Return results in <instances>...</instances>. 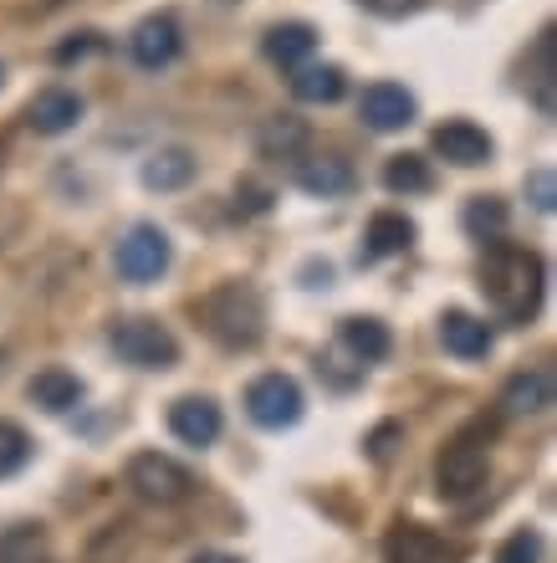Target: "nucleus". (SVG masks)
Wrapping results in <instances>:
<instances>
[{
    "instance_id": "1",
    "label": "nucleus",
    "mask_w": 557,
    "mask_h": 563,
    "mask_svg": "<svg viewBox=\"0 0 557 563\" xmlns=\"http://www.w3.org/2000/svg\"><path fill=\"white\" fill-rule=\"evenodd\" d=\"M481 292L491 297L501 323H532L547 292V267L543 256L527 246H506V241H486V267H481Z\"/></svg>"
},
{
    "instance_id": "2",
    "label": "nucleus",
    "mask_w": 557,
    "mask_h": 563,
    "mask_svg": "<svg viewBox=\"0 0 557 563\" xmlns=\"http://www.w3.org/2000/svg\"><path fill=\"white\" fill-rule=\"evenodd\" d=\"M200 323L221 349H256L266 333V297L250 282H221L200 302Z\"/></svg>"
},
{
    "instance_id": "3",
    "label": "nucleus",
    "mask_w": 557,
    "mask_h": 563,
    "mask_svg": "<svg viewBox=\"0 0 557 563\" xmlns=\"http://www.w3.org/2000/svg\"><path fill=\"white\" fill-rule=\"evenodd\" d=\"M491 430L497 426H470L455 445H445V456L435 461V487H441V497L460 503V497L486 487V476H491V451H486Z\"/></svg>"
},
{
    "instance_id": "4",
    "label": "nucleus",
    "mask_w": 557,
    "mask_h": 563,
    "mask_svg": "<svg viewBox=\"0 0 557 563\" xmlns=\"http://www.w3.org/2000/svg\"><path fill=\"white\" fill-rule=\"evenodd\" d=\"M108 343H113V354L123 358V364H133V369H175L179 364V339L159 318H118Z\"/></svg>"
},
{
    "instance_id": "5",
    "label": "nucleus",
    "mask_w": 557,
    "mask_h": 563,
    "mask_svg": "<svg viewBox=\"0 0 557 563\" xmlns=\"http://www.w3.org/2000/svg\"><path fill=\"white\" fill-rule=\"evenodd\" d=\"M118 277L133 282V287H148V282H159L164 272H169V262H175V246H169V236H164L154 221H138L129 231V236L118 241Z\"/></svg>"
},
{
    "instance_id": "6",
    "label": "nucleus",
    "mask_w": 557,
    "mask_h": 563,
    "mask_svg": "<svg viewBox=\"0 0 557 563\" xmlns=\"http://www.w3.org/2000/svg\"><path fill=\"white\" fill-rule=\"evenodd\" d=\"M129 487L138 492L144 503L169 507V503H185L194 482L175 456H164V451H138V456L129 461Z\"/></svg>"
},
{
    "instance_id": "7",
    "label": "nucleus",
    "mask_w": 557,
    "mask_h": 563,
    "mask_svg": "<svg viewBox=\"0 0 557 563\" xmlns=\"http://www.w3.org/2000/svg\"><path fill=\"white\" fill-rule=\"evenodd\" d=\"M246 416L261 430H287L302 420V389L292 374H261L246 389Z\"/></svg>"
},
{
    "instance_id": "8",
    "label": "nucleus",
    "mask_w": 557,
    "mask_h": 563,
    "mask_svg": "<svg viewBox=\"0 0 557 563\" xmlns=\"http://www.w3.org/2000/svg\"><path fill=\"white\" fill-rule=\"evenodd\" d=\"M420 103H414L410 88H399V82H368L364 98H358V119L374 129V134H399V129H410Z\"/></svg>"
},
{
    "instance_id": "9",
    "label": "nucleus",
    "mask_w": 557,
    "mask_h": 563,
    "mask_svg": "<svg viewBox=\"0 0 557 563\" xmlns=\"http://www.w3.org/2000/svg\"><path fill=\"white\" fill-rule=\"evenodd\" d=\"M430 148H435L445 164H455V169H476V164H491V154H497L491 134H486L481 123H470V119L441 123V129L430 134Z\"/></svg>"
},
{
    "instance_id": "10",
    "label": "nucleus",
    "mask_w": 557,
    "mask_h": 563,
    "mask_svg": "<svg viewBox=\"0 0 557 563\" xmlns=\"http://www.w3.org/2000/svg\"><path fill=\"white\" fill-rule=\"evenodd\" d=\"M129 52H133V62H138L144 73L169 67V62L179 57V21L169 11L144 15V21L133 26V36H129Z\"/></svg>"
},
{
    "instance_id": "11",
    "label": "nucleus",
    "mask_w": 557,
    "mask_h": 563,
    "mask_svg": "<svg viewBox=\"0 0 557 563\" xmlns=\"http://www.w3.org/2000/svg\"><path fill=\"white\" fill-rule=\"evenodd\" d=\"M221 405L210 400V395H185V400L169 405V430H175V441L185 445H210L221 435Z\"/></svg>"
},
{
    "instance_id": "12",
    "label": "nucleus",
    "mask_w": 557,
    "mask_h": 563,
    "mask_svg": "<svg viewBox=\"0 0 557 563\" xmlns=\"http://www.w3.org/2000/svg\"><path fill=\"white\" fill-rule=\"evenodd\" d=\"M497 405H501V416H506V420L543 416L547 405H553V374H547V369H522V374H512Z\"/></svg>"
},
{
    "instance_id": "13",
    "label": "nucleus",
    "mask_w": 557,
    "mask_h": 563,
    "mask_svg": "<svg viewBox=\"0 0 557 563\" xmlns=\"http://www.w3.org/2000/svg\"><path fill=\"white\" fill-rule=\"evenodd\" d=\"M26 119L36 134H67V129H77V119H82V98H77L73 88H42L31 98Z\"/></svg>"
},
{
    "instance_id": "14",
    "label": "nucleus",
    "mask_w": 557,
    "mask_h": 563,
    "mask_svg": "<svg viewBox=\"0 0 557 563\" xmlns=\"http://www.w3.org/2000/svg\"><path fill=\"white\" fill-rule=\"evenodd\" d=\"M26 395H31V405H42L46 416H67V410H77L82 405V379H77L73 369H42V374H31V385H26Z\"/></svg>"
},
{
    "instance_id": "15",
    "label": "nucleus",
    "mask_w": 557,
    "mask_h": 563,
    "mask_svg": "<svg viewBox=\"0 0 557 563\" xmlns=\"http://www.w3.org/2000/svg\"><path fill=\"white\" fill-rule=\"evenodd\" d=\"M353 164L337 159V154H318V159H302L297 164V185L308 195H318V200H337V195L353 190Z\"/></svg>"
},
{
    "instance_id": "16",
    "label": "nucleus",
    "mask_w": 557,
    "mask_h": 563,
    "mask_svg": "<svg viewBox=\"0 0 557 563\" xmlns=\"http://www.w3.org/2000/svg\"><path fill=\"white\" fill-rule=\"evenodd\" d=\"M414 246V221L399 216V210H379L364 231V262H379V256H399Z\"/></svg>"
},
{
    "instance_id": "17",
    "label": "nucleus",
    "mask_w": 557,
    "mask_h": 563,
    "mask_svg": "<svg viewBox=\"0 0 557 563\" xmlns=\"http://www.w3.org/2000/svg\"><path fill=\"white\" fill-rule=\"evenodd\" d=\"M337 343H343L358 364H379V358H389V349H394L389 323H379V318H343V323H337Z\"/></svg>"
},
{
    "instance_id": "18",
    "label": "nucleus",
    "mask_w": 557,
    "mask_h": 563,
    "mask_svg": "<svg viewBox=\"0 0 557 563\" xmlns=\"http://www.w3.org/2000/svg\"><path fill=\"white\" fill-rule=\"evenodd\" d=\"M441 339H445V349H450L455 358H486L491 354V328H486L476 312L450 308L441 318Z\"/></svg>"
},
{
    "instance_id": "19",
    "label": "nucleus",
    "mask_w": 557,
    "mask_h": 563,
    "mask_svg": "<svg viewBox=\"0 0 557 563\" xmlns=\"http://www.w3.org/2000/svg\"><path fill=\"white\" fill-rule=\"evenodd\" d=\"M266 57L277 67H308V57L318 52V31L308 21H281V26L266 31Z\"/></svg>"
},
{
    "instance_id": "20",
    "label": "nucleus",
    "mask_w": 557,
    "mask_h": 563,
    "mask_svg": "<svg viewBox=\"0 0 557 563\" xmlns=\"http://www.w3.org/2000/svg\"><path fill=\"white\" fill-rule=\"evenodd\" d=\"M445 543L420 522H399L394 533L383 538V559L389 563H441Z\"/></svg>"
},
{
    "instance_id": "21",
    "label": "nucleus",
    "mask_w": 557,
    "mask_h": 563,
    "mask_svg": "<svg viewBox=\"0 0 557 563\" xmlns=\"http://www.w3.org/2000/svg\"><path fill=\"white\" fill-rule=\"evenodd\" d=\"M308 123L297 119V113H277V119L261 123V134H256V148H261V159H297L302 148H308Z\"/></svg>"
},
{
    "instance_id": "22",
    "label": "nucleus",
    "mask_w": 557,
    "mask_h": 563,
    "mask_svg": "<svg viewBox=\"0 0 557 563\" xmlns=\"http://www.w3.org/2000/svg\"><path fill=\"white\" fill-rule=\"evenodd\" d=\"M194 154L190 148H159V154H148L144 159V185L148 190H185L194 179Z\"/></svg>"
},
{
    "instance_id": "23",
    "label": "nucleus",
    "mask_w": 557,
    "mask_h": 563,
    "mask_svg": "<svg viewBox=\"0 0 557 563\" xmlns=\"http://www.w3.org/2000/svg\"><path fill=\"white\" fill-rule=\"evenodd\" d=\"M506 221H512V210H506V200H497V195H470L466 210H460V225H466L476 241H501L506 236Z\"/></svg>"
},
{
    "instance_id": "24",
    "label": "nucleus",
    "mask_w": 557,
    "mask_h": 563,
    "mask_svg": "<svg viewBox=\"0 0 557 563\" xmlns=\"http://www.w3.org/2000/svg\"><path fill=\"white\" fill-rule=\"evenodd\" d=\"M383 190L389 195H425L435 190V169L425 154H394L383 164Z\"/></svg>"
},
{
    "instance_id": "25",
    "label": "nucleus",
    "mask_w": 557,
    "mask_h": 563,
    "mask_svg": "<svg viewBox=\"0 0 557 563\" xmlns=\"http://www.w3.org/2000/svg\"><path fill=\"white\" fill-rule=\"evenodd\" d=\"M343 88H348V77H343V67H333V62H323V67H297V77H292V92L302 103H337Z\"/></svg>"
},
{
    "instance_id": "26",
    "label": "nucleus",
    "mask_w": 557,
    "mask_h": 563,
    "mask_svg": "<svg viewBox=\"0 0 557 563\" xmlns=\"http://www.w3.org/2000/svg\"><path fill=\"white\" fill-rule=\"evenodd\" d=\"M42 559H46V533L36 522L0 528V563H42Z\"/></svg>"
},
{
    "instance_id": "27",
    "label": "nucleus",
    "mask_w": 557,
    "mask_h": 563,
    "mask_svg": "<svg viewBox=\"0 0 557 563\" xmlns=\"http://www.w3.org/2000/svg\"><path fill=\"white\" fill-rule=\"evenodd\" d=\"M31 461V435L15 420H0V476H15Z\"/></svg>"
},
{
    "instance_id": "28",
    "label": "nucleus",
    "mask_w": 557,
    "mask_h": 563,
    "mask_svg": "<svg viewBox=\"0 0 557 563\" xmlns=\"http://www.w3.org/2000/svg\"><path fill=\"white\" fill-rule=\"evenodd\" d=\"M537 559H543V533L537 528H516L497 553V563H537Z\"/></svg>"
},
{
    "instance_id": "29",
    "label": "nucleus",
    "mask_w": 557,
    "mask_h": 563,
    "mask_svg": "<svg viewBox=\"0 0 557 563\" xmlns=\"http://www.w3.org/2000/svg\"><path fill=\"white\" fill-rule=\"evenodd\" d=\"M527 200H532V210H543V216H553L557 210V179H553V169H532L527 175Z\"/></svg>"
},
{
    "instance_id": "30",
    "label": "nucleus",
    "mask_w": 557,
    "mask_h": 563,
    "mask_svg": "<svg viewBox=\"0 0 557 563\" xmlns=\"http://www.w3.org/2000/svg\"><path fill=\"white\" fill-rule=\"evenodd\" d=\"M399 435H404V426H399V420H383V426L368 435V456L383 466V461L394 456V441H399Z\"/></svg>"
},
{
    "instance_id": "31",
    "label": "nucleus",
    "mask_w": 557,
    "mask_h": 563,
    "mask_svg": "<svg viewBox=\"0 0 557 563\" xmlns=\"http://www.w3.org/2000/svg\"><path fill=\"white\" fill-rule=\"evenodd\" d=\"M271 210V190L266 185H241L235 190V216H266Z\"/></svg>"
},
{
    "instance_id": "32",
    "label": "nucleus",
    "mask_w": 557,
    "mask_h": 563,
    "mask_svg": "<svg viewBox=\"0 0 557 563\" xmlns=\"http://www.w3.org/2000/svg\"><path fill=\"white\" fill-rule=\"evenodd\" d=\"M88 52H103V36H98V31H82L77 42H62V46H57V62H62V67H67V62L88 57Z\"/></svg>"
},
{
    "instance_id": "33",
    "label": "nucleus",
    "mask_w": 557,
    "mask_h": 563,
    "mask_svg": "<svg viewBox=\"0 0 557 563\" xmlns=\"http://www.w3.org/2000/svg\"><path fill=\"white\" fill-rule=\"evenodd\" d=\"M194 563H235V559H225V553H205V559H194Z\"/></svg>"
}]
</instances>
